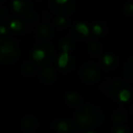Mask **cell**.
<instances>
[{"label":"cell","mask_w":133,"mask_h":133,"mask_svg":"<svg viewBox=\"0 0 133 133\" xmlns=\"http://www.w3.org/2000/svg\"><path fill=\"white\" fill-rule=\"evenodd\" d=\"M54 35V28L50 24L43 23L37 26L36 30V35L41 41H48L51 39Z\"/></svg>","instance_id":"7"},{"label":"cell","mask_w":133,"mask_h":133,"mask_svg":"<svg viewBox=\"0 0 133 133\" xmlns=\"http://www.w3.org/2000/svg\"><path fill=\"white\" fill-rule=\"evenodd\" d=\"M100 51H101V47L99 43L97 42L90 43V44H89V52H90V54L92 57H96V56L100 55Z\"/></svg>","instance_id":"19"},{"label":"cell","mask_w":133,"mask_h":133,"mask_svg":"<svg viewBox=\"0 0 133 133\" xmlns=\"http://www.w3.org/2000/svg\"><path fill=\"white\" fill-rule=\"evenodd\" d=\"M130 98V90H123L119 92V100L122 102H126Z\"/></svg>","instance_id":"22"},{"label":"cell","mask_w":133,"mask_h":133,"mask_svg":"<svg viewBox=\"0 0 133 133\" xmlns=\"http://www.w3.org/2000/svg\"><path fill=\"white\" fill-rule=\"evenodd\" d=\"M9 27H10L11 30L15 32H18L23 28V24L19 21V20H12V21L9 22Z\"/></svg>","instance_id":"20"},{"label":"cell","mask_w":133,"mask_h":133,"mask_svg":"<svg viewBox=\"0 0 133 133\" xmlns=\"http://www.w3.org/2000/svg\"><path fill=\"white\" fill-rule=\"evenodd\" d=\"M18 57V48L12 40L8 38H0V63H11Z\"/></svg>","instance_id":"2"},{"label":"cell","mask_w":133,"mask_h":133,"mask_svg":"<svg viewBox=\"0 0 133 133\" xmlns=\"http://www.w3.org/2000/svg\"><path fill=\"white\" fill-rule=\"evenodd\" d=\"M92 31L95 35H99L103 34V32H104V28H103V25H100V24H95L92 27Z\"/></svg>","instance_id":"24"},{"label":"cell","mask_w":133,"mask_h":133,"mask_svg":"<svg viewBox=\"0 0 133 133\" xmlns=\"http://www.w3.org/2000/svg\"><path fill=\"white\" fill-rule=\"evenodd\" d=\"M126 12H128L129 14H131L132 11H133V8H132V5L131 4H128V5H126Z\"/></svg>","instance_id":"28"},{"label":"cell","mask_w":133,"mask_h":133,"mask_svg":"<svg viewBox=\"0 0 133 133\" xmlns=\"http://www.w3.org/2000/svg\"><path fill=\"white\" fill-rule=\"evenodd\" d=\"M53 55V47L48 43H42L36 47L32 54V58L40 67H46L51 63Z\"/></svg>","instance_id":"3"},{"label":"cell","mask_w":133,"mask_h":133,"mask_svg":"<svg viewBox=\"0 0 133 133\" xmlns=\"http://www.w3.org/2000/svg\"><path fill=\"white\" fill-rule=\"evenodd\" d=\"M37 68L35 63L31 62H27L23 66V72L26 75H34L37 72Z\"/></svg>","instance_id":"15"},{"label":"cell","mask_w":133,"mask_h":133,"mask_svg":"<svg viewBox=\"0 0 133 133\" xmlns=\"http://www.w3.org/2000/svg\"><path fill=\"white\" fill-rule=\"evenodd\" d=\"M38 127V121L33 116H27L22 121V129L27 133H34Z\"/></svg>","instance_id":"10"},{"label":"cell","mask_w":133,"mask_h":133,"mask_svg":"<svg viewBox=\"0 0 133 133\" xmlns=\"http://www.w3.org/2000/svg\"><path fill=\"white\" fill-rule=\"evenodd\" d=\"M101 90L105 92L108 93L110 97L114 100H119V94L123 90H130V87L128 83L123 81H112L107 82L101 85Z\"/></svg>","instance_id":"4"},{"label":"cell","mask_w":133,"mask_h":133,"mask_svg":"<svg viewBox=\"0 0 133 133\" xmlns=\"http://www.w3.org/2000/svg\"><path fill=\"white\" fill-rule=\"evenodd\" d=\"M57 3H59V4H62V3H65V2L68 1V0H55Z\"/></svg>","instance_id":"30"},{"label":"cell","mask_w":133,"mask_h":133,"mask_svg":"<svg viewBox=\"0 0 133 133\" xmlns=\"http://www.w3.org/2000/svg\"><path fill=\"white\" fill-rule=\"evenodd\" d=\"M73 44H74V41L71 37H66L60 43V46L62 48L63 52H68L72 48Z\"/></svg>","instance_id":"17"},{"label":"cell","mask_w":133,"mask_h":133,"mask_svg":"<svg viewBox=\"0 0 133 133\" xmlns=\"http://www.w3.org/2000/svg\"><path fill=\"white\" fill-rule=\"evenodd\" d=\"M56 24H57V25H60V26H62V25H67V19L63 16H59V17L56 19Z\"/></svg>","instance_id":"25"},{"label":"cell","mask_w":133,"mask_h":133,"mask_svg":"<svg viewBox=\"0 0 133 133\" xmlns=\"http://www.w3.org/2000/svg\"><path fill=\"white\" fill-rule=\"evenodd\" d=\"M74 29L76 30L78 34H80L81 35H83V36L87 37V38L89 39V28H88V26L85 25V24H82V23L77 24V25H75Z\"/></svg>","instance_id":"16"},{"label":"cell","mask_w":133,"mask_h":133,"mask_svg":"<svg viewBox=\"0 0 133 133\" xmlns=\"http://www.w3.org/2000/svg\"><path fill=\"white\" fill-rule=\"evenodd\" d=\"M127 132H128L127 127H124V126L115 127L113 130V133H127Z\"/></svg>","instance_id":"27"},{"label":"cell","mask_w":133,"mask_h":133,"mask_svg":"<svg viewBox=\"0 0 133 133\" xmlns=\"http://www.w3.org/2000/svg\"><path fill=\"white\" fill-rule=\"evenodd\" d=\"M49 6L59 16H67L72 12L73 7H74V2L73 0H68L65 3L59 4L57 3L55 0H50Z\"/></svg>","instance_id":"6"},{"label":"cell","mask_w":133,"mask_h":133,"mask_svg":"<svg viewBox=\"0 0 133 133\" xmlns=\"http://www.w3.org/2000/svg\"><path fill=\"white\" fill-rule=\"evenodd\" d=\"M40 80L42 81L44 83L50 84L56 80V72L54 71V69H52L51 67L46 66L44 67L42 71L40 72Z\"/></svg>","instance_id":"11"},{"label":"cell","mask_w":133,"mask_h":133,"mask_svg":"<svg viewBox=\"0 0 133 133\" xmlns=\"http://www.w3.org/2000/svg\"><path fill=\"white\" fill-rule=\"evenodd\" d=\"M127 117H128L127 112L123 109H119L113 113V117L112 118H113V121L116 124H120V123L124 122L126 121Z\"/></svg>","instance_id":"12"},{"label":"cell","mask_w":133,"mask_h":133,"mask_svg":"<svg viewBox=\"0 0 133 133\" xmlns=\"http://www.w3.org/2000/svg\"><path fill=\"white\" fill-rule=\"evenodd\" d=\"M76 121L78 126L83 129L94 128L102 121V113L97 107L85 105L77 111Z\"/></svg>","instance_id":"1"},{"label":"cell","mask_w":133,"mask_h":133,"mask_svg":"<svg viewBox=\"0 0 133 133\" xmlns=\"http://www.w3.org/2000/svg\"><path fill=\"white\" fill-rule=\"evenodd\" d=\"M7 18V13L5 12V10L0 8V25L3 23H5V21Z\"/></svg>","instance_id":"26"},{"label":"cell","mask_w":133,"mask_h":133,"mask_svg":"<svg viewBox=\"0 0 133 133\" xmlns=\"http://www.w3.org/2000/svg\"><path fill=\"white\" fill-rule=\"evenodd\" d=\"M59 133H78V127L74 121L68 119L57 123L56 126Z\"/></svg>","instance_id":"8"},{"label":"cell","mask_w":133,"mask_h":133,"mask_svg":"<svg viewBox=\"0 0 133 133\" xmlns=\"http://www.w3.org/2000/svg\"><path fill=\"white\" fill-rule=\"evenodd\" d=\"M103 63H105L106 67H108H108H111L114 63V58L111 55H109V54H107L103 58Z\"/></svg>","instance_id":"23"},{"label":"cell","mask_w":133,"mask_h":133,"mask_svg":"<svg viewBox=\"0 0 133 133\" xmlns=\"http://www.w3.org/2000/svg\"><path fill=\"white\" fill-rule=\"evenodd\" d=\"M5 33H7V29H5V27L1 24V25H0V34L3 35V34H5Z\"/></svg>","instance_id":"29"},{"label":"cell","mask_w":133,"mask_h":133,"mask_svg":"<svg viewBox=\"0 0 133 133\" xmlns=\"http://www.w3.org/2000/svg\"><path fill=\"white\" fill-rule=\"evenodd\" d=\"M3 1H4V0H0V3H2Z\"/></svg>","instance_id":"31"},{"label":"cell","mask_w":133,"mask_h":133,"mask_svg":"<svg viewBox=\"0 0 133 133\" xmlns=\"http://www.w3.org/2000/svg\"><path fill=\"white\" fill-rule=\"evenodd\" d=\"M69 61V57H68V54L67 52H63V54L60 55L59 57V67H61L62 69H64L66 67V65L67 64Z\"/></svg>","instance_id":"21"},{"label":"cell","mask_w":133,"mask_h":133,"mask_svg":"<svg viewBox=\"0 0 133 133\" xmlns=\"http://www.w3.org/2000/svg\"><path fill=\"white\" fill-rule=\"evenodd\" d=\"M13 8L20 16H25L30 11L31 4L28 0H14Z\"/></svg>","instance_id":"9"},{"label":"cell","mask_w":133,"mask_h":133,"mask_svg":"<svg viewBox=\"0 0 133 133\" xmlns=\"http://www.w3.org/2000/svg\"><path fill=\"white\" fill-rule=\"evenodd\" d=\"M125 76L130 82L133 81V61L130 59L125 66Z\"/></svg>","instance_id":"18"},{"label":"cell","mask_w":133,"mask_h":133,"mask_svg":"<svg viewBox=\"0 0 133 133\" xmlns=\"http://www.w3.org/2000/svg\"><path fill=\"white\" fill-rule=\"evenodd\" d=\"M66 98H67V102L72 107L80 106V104H81V102H82L80 97L78 96V94H76V93H73V92L68 93V94H67Z\"/></svg>","instance_id":"13"},{"label":"cell","mask_w":133,"mask_h":133,"mask_svg":"<svg viewBox=\"0 0 133 133\" xmlns=\"http://www.w3.org/2000/svg\"><path fill=\"white\" fill-rule=\"evenodd\" d=\"M25 21H26V24L28 25L29 26H33V25H37V24L38 23L39 18L35 13L29 11L27 15H25Z\"/></svg>","instance_id":"14"},{"label":"cell","mask_w":133,"mask_h":133,"mask_svg":"<svg viewBox=\"0 0 133 133\" xmlns=\"http://www.w3.org/2000/svg\"><path fill=\"white\" fill-rule=\"evenodd\" d=\"M89 133H92V132H89Z\"/></svg>","instance_id":"32"},{"label":"cell","mask_w":133,"mask_h":133,"mask_svg":"<svg viewBox=\"0 0 133 133\" xmlns=\"http://www.w3.org/2000/svg\"><path fill=\"white\" fill-rule=\"evenodd\" d=\"M80 74L84 82L87 83H94L100 79V67L94 63H87L82 67Z\"/></svg>","instance_id":"5"}]
</instances>
